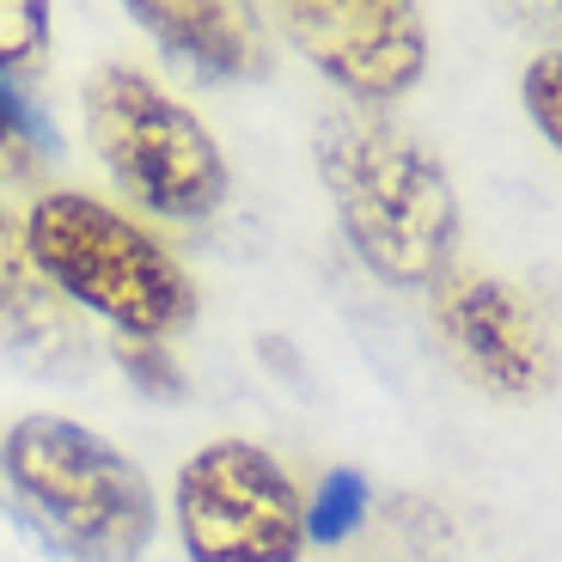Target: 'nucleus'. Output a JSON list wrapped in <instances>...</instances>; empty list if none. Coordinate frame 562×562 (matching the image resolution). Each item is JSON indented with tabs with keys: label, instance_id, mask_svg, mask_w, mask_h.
Instances as JSON below:
<instances>
[{
	"label": "nucleus",
	"instance_id": "f8f14e48",
	"mask_svg": "<svg viewBox=\"0 0 562 562\" xmlns=\"http://www.w3.org/2000/svg\"><path fill=\"white\" fill-rule=\"evenodd\" d=\"M116 361H123V373H128V385L135 392H147V397H183V373H178V361L166 355V342H154V337H116Z\"/></svg>",
	"mask_w": 562,
	"mask_h": 562
},
{
	"label": "nucleus",
	"instance_id": "9b49d317",
	"mask_svg": "<svg viewBox=\"0 0 562 562\" xmlns=\"http://www.w3.org/2000/svg\"><path fill=\"white\" fill-rule=\"evenodd\" d=\"M367 514H373V490H367L361 471H349V464L324 471L318 490L306 495V544H324V550L349 544L367 526Z\"/></svg>",
	"mask_w": 562,
	"mask_h": 562
},
{
	"label": "nucleus",
	"instance_id": "9d476101",
	"mask_svg": "<svg viewBox=\"0 0 562 562\" xmlns=\"http://www.w3.org/2000/svg\"><path fill=\"white\" fill-rule=\"evenodd\" d=\"M56 154V128L43 123V111L0 74V178L31 183L43 171V159Z\"/></svg>",
	"mask_w": 562,
	"mask_h": 562
},
{
	"label": "nucleus",
	"instance_id": "f03ea898",
	"mask_svg": "<svg viewBox=\"0 0 562 562\" xmlns=\"http://www.w3.org/2000/svg\"><path fill=\"white\" fill-rule=\"evenodd\" d=\"M0 477L74 562H140L159 532L154 483L135 471V459L68 416L13 422Z\"/></svg>",
	"mask_w": 562,
	"mask_h": 562
},
{
	"label": "nucleus",
	"instance_id": "423d86ee",
	"mask_svg": "<svg viewBox=\"0 0 562 562\" xmlns=\"http://www.w3.org/2000/svg\"><path fill=\"white\" fill-rule=\"evenodd\" d=\"M300 56L355 104H392L428 68L416 0H269Z\"/></svg>",
	"mask_w": 562,
	"mask_h": 562
},
{
	"label": "nucleus",
	"instance_id": "7ed1b4c3",
	"mask_svg": "<svg viewBox=\"0 0 562 562\" xmlns=\"http://www.w3.org/2000/svg\"><path fill=\"white\" fill-rule=\"evenodd\" d=\"M25 245L43 276L56 281V294L104 318L116 337L166 342L196 318V288L178 269V257L99 196H80V190L37 196Z\"/></svg>",
	"mask_w": 562,
	"mask_h": 562
},
{
	"label": "nucleus",
	"instance_id": "2eb2a0df",
	"mask_svg": "<svg viewBox=\"0 0 562 562\" xmlns=\"http://www.w3.org/2000/svg\"><path fill=\"white\" fill-rule=\"evenodd\" d=\"M0 562H61L56 538L43 532L13 495H0Z\"/></svg>",
	"mask_w": 562,
	"mask_h": 562
},
{
	"label": "nucleus",
	"instance_id": "4468645a",
	"mask_svg": "<svg viewBox=\"0 0 562 562\" xmlns=\"http://www.w3.org/2000/svg\"><path fill=\"white\" fill-rule=\"evenodd\" d=\"M49 37V0H0V68H25Z\"/></svg>",
	"mask_w": 562,
	"mask_h": 562
},
{
	"label": "nucleus",
	"instance_id": "dca6fc26",
	"mask_svg": "<svg viewBox=\"0 0 562 562\" xmlns=\"http://www.w3.org/2000/svg\"><path fill=\"white\" fill-rule=\"evenodd\" d=\"M502 13L526 31H562V0H502Z\"/></svg>",
	"mask_w": 562,
	"mask_h": 562
},
{
	"label": "nucleus",
	"instance_id": "f3484780",
	"mask_svg": "<svg viewBox=\"0 0 562 562\" xmlns=\"http://www.w3.org/2000/svg\"><path fill=\"white\" fill-rule=\"evenodd\" d=\"M0 459H7V440H0Z\"/></svg>",
	"mask_w": 562,
	"mask_h": 562
},
{
	"label": "nucleus",
	"instance_id": "0eeeda50",
	"mask_svg": "<svg viewBox=\"0 0 562 562\" xmlns=\"http://www.w3.org/2000/svg\"><path fill=\"white\" fill-rule=\"evenodd\" d=\"M435 330L440 349L459 361L471 385L495 397H544L557 385V337L544 312L502 276L452 269L435 288Z\"/></svg>",
	"mask_w": 562,
	"mask_h": 562
},
{
	"label": "nucleus",
	"instance_id": "39448f33",
	"mask_svg": "<svg viewBox=\"0 0 562 562\" xmlns=\"http://www.w3.org/2000/svg\"><path fill=\"white\" fill-rule=\"evenodd\" d=\"M171 520L190 562H300L306 550V495L257 440H214L183 459Z\"/></svg>",
	"mask_w": 562,
	"mask_h": 562
},
{
	"label": "nucleus",
	"instance_id": "6e6552de",
	"mask_svg": "<svg viewBox=\"0 0 562 562\" xmlns=\"http://www.w3.org/2000/svg\"><path fill=\"white\" fill-rule=\"evenodd\" d=\"M147 37L209 86L269 74V37L251 0H123Z\"/></svg>",
	"mask_w": 562,
	"mask_h": 562
},
{
	"label": "nucleus",
	"instance_id": "f257e3e1",
	"mask_svg": "<svg viewBox=\"0 0 562 562\" xmlns=\"http://www.w3.org/2000/svg\"><path fill=\"white\" fill-rule=\"evenodd\" d=\"M324 196L367 276L385 288H440L459 257V196L440 159L380 111H330L312 135Z\"/></svg>",
	"mask_w": 562,
	"mask_h": 562
},
{
	"label": "nucleus",
	"instance_id": "20e7f679",
	"mask_svg": "<svg viewBox=\"0 0 562 562\" xmlns=\"http://www.w3.org/2000/svg\"><path fill=\"white\" fill-rule=\"evenodd\" d=\"M86 140L116 183L159 221H209L226 202L221 140L166 86L135 68H99L86 80Z\"/></svg>",
	"mask_w": 562,
	"mask_h": 562
},
{
	"label": "nucleus",
	"instance_id": "1a4fd4ad",
	"mask_svg": "<svg viewBox=\"0 0 562 562\" xmlns=\"http://www.w3.org/2000/svg\"><path fill=\"white\" fill-rule=\"evenodd\" d=\"M0 349L19 355L31 373H56V380H74L92 355L74 306L31 257L25 226H13L7 214H0Z\"/></svg>",
	"mask_w": 562,
	"mask_h": 562
},
{
	"label": "nucleus",
	"instance_id": "ddd939ff",
	"mask_svg": "<svg viewBox=\"0 0 562 562\" xmlns=\"http://www.w3.org/2000/svg\"><path fill=\"white\" fill-rule=\"evenodd\" d=\"M520 99H526V116L538 123V135L562 154V49H550V56H538L526 68Z\"/></svg>",
	"mask_w": 562,
	"mask_h": 562
}]
</instances>
